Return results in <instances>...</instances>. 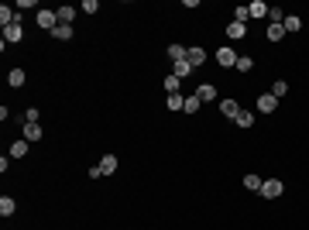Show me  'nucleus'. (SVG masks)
Instances as JSON below:
<instances>
[{
    "label": "nucleus",
    "instance_id": "393cba45",
    "mask_svg": "<svg viewBox=\"0 0 309 230\" xmlns=\"http://www.w3.org/2000/svg\"><path fill=\"white\" fill-rule=\"evenodd\" d=\"M261 182H265L261 175H244V186H247L251 192H261Z\"/></svg>",
    "mask_w": 309,
    "mask_h": 230
},
{
    "label": "nucleus",
    "instance_id": "412c9836",
    "mask_svg": "<svg viewBox=\"0 0 309 230\" xmlns=\"http://www.w3.org/2000/svg\"><path fill=\"white\" fill-rule=\"evenodd\" d=\"M233 124H237V127H254V114H251V110H240Z\"/></svg>",
    "mask_w": 309,
    "mask_h": 230
},
{
    "label": "nucleus",
    "instance_id": "cd10ccee",
    "mask_svg": "<svg viewBox=\"0 0 309 230\" xmlns=\"http://www.w3.org/2000/svg\"><path fill=\"white\" fill-rule=\"evenodd\" d=\"M268 17H271V24H285V10H282V7H271Z\"/></svg>",
    "mask_w": 309,
    "mask_h": 230
},
{
    "label": "nucleus",
    "instance_id": "b1692460",
    "mask_svg": "<svg viewBox=\"0 0 309 230\" xmlns=\"http://www.w3.org/2000/svg\"><path fill=\"white\" fill-rule=\"evenodd\" d=\"M233 21L237 24H247L251 21V7H233Z\"/></svg>",
    "mask_w": 309,
    "mask_h": 230
},
{
    "label": "nucleus",
    "instance_id": "f8f14e48",
    "mask_svg": "<svg viewBox=\"0 0 309 230\" xmlns=\"http://www.w3.org/2000/svg\"><path fill=\"white\" fill-rule=\"evenodd\" d=\"M186 59H189V66L196 69V66H203V62H206V52H203V48H189V52H186Z\"/></svg>",
    "mask_w": 309,
    "mask_h": 230
},
{
    "label": "nucleus",
    "instance_id": "1a4fd4ad",
    "mask_svg": "<svg viewBox=\"0 0 309 230\" xmlns=\"http://www.w3.org/2000/svg\"><path fill=\"white\" fill-rule=\"evenodd\" d=\"M189 73H193V66H189V59H179V62H172V76L186 79Z\"/></svg>",
    "mask_w": 309,
    "mask_h": 230
},
{
    "label": "nucleus",
    "instance_id": "4468645a",
    "mask_svg": "<svg viewBox=\"0 0 309 230\" xmlns=\"http://www.w3.org/2000/svg\"><path fill=\"white\" fill-rule=\"evenodd\" d=\"M28 148H31V141H24V138H21V141H14V145H10V158H24V154H28Z\"/></svg>",
    "mask_w": 309,
    "mask_h": 230
},
{
    "label": "nucleus",
    "instance_id": "2eb2a0df",
    "mask_svg": "<svg viewBox=\"0 0 309 230\" xmlns=\"http://www.w3.org/2000/svg\"><path fill=\"white\" fill-rule=\"evenodd\" d=\"M247 7H251V17H268V10H271L265 0H254V3H247Z\"/></svg>",
    "mask_w": 309,
    "mask_h": 230
},
{
    "label": "nucleus",
    "instance_id": "f03ea898",
    "mask_svg": "<svg viewBox=\"0 0 309 230\" xmlns=\"http://www.w3.org/2000/svg\"><path fill=\"white\" fill-rule=\"evenodd\" d=\"M282 192H285L282 179H265V182H261V196H265V199H278Z\"/></svg>",
    "mask_w": 309,
    "mask_h": 230
},
{
    "label": "nucleus",
    "instance_id": "6e6552de",
    "mask_svg": "<svg viewBox=\"0 0 309 230\" xmlns=\"http://www.w3.org/2000/svg\"><path fill=\"white\" fill-rule=\"evenodd\" d=\"M282 28H285V35H296V31L303 28V17H299V14H285V24H282Z\"/></svg>",
    "mask_w": 309,
    "mask_h": 230
},
{
    "label": "nucleus",
    "instance_id": "9b49d317",
    "mask_svg": "<svg viewBox=\"0 0 309 230\" xmlns=\"http://www.w3.org/2000/svg\"><path fill=\"white\" fill-rule=\"evenodd\" d=\"M21 38H24V28H21V24L3 28V41H21Z\"/></svg>",
    "mask_w": 309,
    "mask_h": 230
},
{
    "label": "nucleus",
    "instance_id": "5701e85b",
    "mask_svg": "<svg viewBox=\"0 0 309 230\" xmlns=\"http://www.w3.org/2000/svg\"><path fill=\"white\" fill-rule=\"evenodd\" d=\"M227 35H231V38H244V35H247V24H237V21H231V24H227Z\"/></svg>",
    "mask_w": 309,
    "mask_h": 230
},
{
    "label": "nucleus",
    "instance_id": "4be33fe9",
    "mask_svg": "<svg viewBox=\"0 0 309 230\" xmlns=\"http://www.w3.org/2000/svg\"><path fill=\"white\" fill-rule=\"evenodd\" d=\"M14 210H17V203H14V199H10V196H3V199H0V217H3V220H7V217H10V213H14Z\"/></svg>",
    "mask_w": 309,
    "mask_h": 230
},
{
    "label": "nucleus",
    "instance_id": "a211bd4d",
    "mask_svg": "<svg viewBox=\"0 0 309 230\" xmlns=\"http://www.w3.org/2000/svg\"><path fill=\"white\" fill-rule=\"evenodd\" d=\"M52 38H59V41H69V38H73V24H59V28L52 31Z\"/></svg>",
    "mask_w": 309,
    "mask_h": 230
},
{
    "label": "nucleus",
    "instance_id": "7ed1b4c3",
    "mask_svg": "<svg viewBox=\"0 0 309 230\" xmlns=\"http://www.w3.org/2000/svg\"><path fill=\"white\" fill-rule=\"evenodd\" d=\"M217 62H220L224 69H233V66H237V52H233V48H220V52H217Z\"/></svg>",
    "mask_w": 309,
    "mask_h": 230
},
{
    "label": "nucleus",
    "instance_id": "bb28decb",
    "mask_svg": "<svg viewBox=\"0 0 309 230\" xmlns=\"http://www.w3.org/2000/svg\"><path fill=\"white\" fill-rule=\"evenodd\" d=\"M285 93H289V82H285V79H278V82L271 86V96H275V100H282Z\"/></svg>",
    "mask_w": 309,
    "mask_h": 230
},
{
    "label": "nucleus",
    "instance_id": "7c9ffc66",
    "mask_svg": "<svg viewBox=\"0 0 309 230\" xmlns=\"http://www.w3.org/2000/svg\"><path fill=\"white\" fill-rule=\"evenodd\" d=\"M79 10H86V14H96V10H100V3H96V0H82V7H79Z\"/></svg>",
    "mask_w": 309,
    "mask_h": 230
},
{
    "label": "nucleus",
    "instance_id": "20e7f679",
    "mask_svg": "<svg viewBox=\"0 0 309 230\" xmlns=\"http://www.w3.org/2000/svg\"><path fill=\"white\" fill-rule=\"evenodd\" d=\"M220 114H224L227 120H237V114H240L237 100H231V96H227V100H220Z\"/></svg>",
    "mask_w": 309,
    "mask_h": 230
},
{
    "label": "nucleus",
    "instance_id": "9d476101",
    "mask_svg": "<svg viewBox=\"0 0 309 230\" xmlns=\"http://www.w3.org/2000/svg\"><path fill=\"white\" fill-rule=\"evenodd\" d=\"M24 69H10V73H7V86H14V89H21V86H24Z\"/></svg>",
    "mask_w": 309,
    "mask_h": 230
},
{
    "label": "nucleus",
    "instance_id": "f3484780",
    "mask_svg": "<svg viewBox=\"0 0 309 230\" xmlns=\"http://www.w3.org/2000/svg\"><path fill=\"white\" fill-rule=\"evenodd\" d=\"M100 168H103V175H114V172H117V154H103Z\"/></svg>",
    "mask_w": 309,
    "mask_h": 230
},
{
    "label": "nucleus",
    "instance_id": "0eeeda50",
    "mask_svg": "<svg viewBox=\"0 0 309 230\" xmlns=\"http://www.w3.org/2000/svg\"><path fill=\"white\" fill-rule=\"evenodd\" d=\"M165 107H168L172 114H179V110H186V96H182V93H168V100H165Z\"/></svg>",
    "mask_w": 309,
    "mask_h": 230
},
{
    "label": "nucleus",
    "instance_id": "c85d7f7f",
    "mask_svg": "<svg viewBox=\"0 0 309 230\" xmlns=\"http://www.w3.org/2000/svg\"><path fill=\"white\" fill-rule=\"evenodd\" d=\"M196 110H199V96L193 93V96H186V110L182 114H196Z\"/></svg>",
    "mask_w": 309,
    "mask_h": 230
},
{
    "label": "nucleus",
    "instance_id": "dca6fc26",
    "mask_svg": "<svg viewBox=\"0 0 309 230\" xmlns=\"http://www.w3.org/2000/svg\"><path fill=\"white\" fill-rule=\"evenodd\" d=\"M55 14H59V24H73L76 21V7H59Z\"/></svg>",
    "mask_w": 309,
    "mask_h": 230
},
{
    "label": "nucleus",
    "instance_id": "423d86ee",
    "mask_svg": "<svg viewBox=\"0 0 309 230\" xmlns=\"http://www.w3.org/2000/svg\"><path fill=\"white\" fill-rule=\"evenodd\" d=\"M275 107H278V100H275L271 93H261V96H258V110H261V114H275Z\"/></svg>",
    "mask_w": 309,
    "mask_h": 230
},
{
    "label": "nucleus",
    "instance_id": "39448f33",
    "mask_svg": "<svg viewBox=\"0 0 309 230\" xmlns=\"http://www.w3.org/2000/svg\"><path fill=\"white\" fill-rule=\"evenodd\" d=\"M196 96H199V103H213V100H217V86H213V82H203V86L196 89Z\"/></svg>",
    "mask_w": 309,
    "mask_h": 230
},
{
    "label": "nucleus",
    "instance_id": "f257e3e1",
    "mask_svg": "<svg viewBox=\"0 0 309 230\" xmlns=\"http://www.w3.org/2000/svg\"><path fill=\"white\" fill-rule=\"evenodd\" d=\"M35 21H38V28H45L48 35L59 28V14H55V10H38V14H35Z\"/></svg>",
    "mask_w": 309,
    "mask_h": 230
},
{
    "label": "nucleus",
    "instance_id": "c756f323",
    "mask_svg": "<svg viewBox=\"0 0 309 230\" xmlns=\"http://www.w3.org/2000/svg\"><path fill=\"white\" fill-rule=\"evenodd\" d=\"M179 86H182L179 76H165V89H168V93H179Z\"/></svg>",
    "mask_w": 309,
    "mask_h": 230
},
{
    "label": "nucleus",
    "instance_id": "ddd939ff",
    "mask_svg": "<svg viewBox=\"0 0 309 230\" xmlns=\"http://www.w3.org/2000/svg\"><path fill=\"white\" fill-rule=\"evenodd\" d=\"M24 141H41V124H24Z\"/></svg>",
    "mask_w": 309,
    "mask_h": 230
},
{
    "label": "nucleus",
    "instance_id": "aec40b11",
    "mask_svg": "<svg viewBox=\"0 0 309 230\" xmlns=\"http://www.w3.org/2000/svg\"><path fill=\"white\" fill-rule=\"evenodd\" d=\"M233 69H237V73H251V69H254V59H251V55H237V66H233Z\"/></svg>",
    "mask_w": 309,
    "mask_h": 230
},
{
    "label": "nucleus",
    "instance_id": "6ab92c4d",
    "mask_svg": "<svg viewBox=\"0 0 309 230\" xmlns=\"http://www.w3.org/2000/svg\"><path fill=\"white\" fill-rule=\"evenodd\" d=\"M265 38H268V41H282V38H285V28H282V24H268V35H265Z\"/></svg>",
    "mask_w": 309,
    "mask_h": 230
},
{
    "label": "nucleus",
    "instance_id": "a878e982",
    "mask_svg": "<svg viewBox=\"0 0 309 230\" xmlns=\"http://www.w3.org/2000/svg\"><path fill=\"white\" fill-rule=\"evenodd\" d=\"M186 52H189V48H182V45H168V59H172V62L186 59Z\"/></svg>",
    "mask_w": 309,
    "mask_h": 230
}]
</instances>
